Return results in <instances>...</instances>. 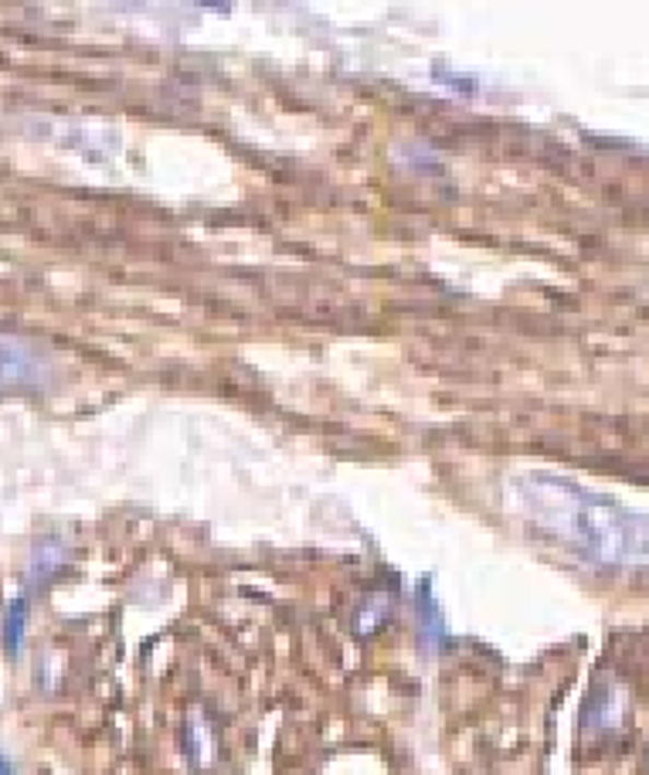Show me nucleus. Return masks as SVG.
<instances>
[{"instance_id":"obj_2","label":"nucleus","mask_w":649,"mask_h":775,"mask_svg":"<svg viewBox=\"0 0 649 775\" xmlns=\"http://www.w3.org/2000/svg\"><path fill=\"white\" fill-rule=\"evenodd\" d=\"M418 639L425 649H439L446 639V619L432 596V582H418Z\"/></svg>"},{"instance_id":"obj_5","label":"nucleus","mask_w":649,"mask_h":775,"mask_svg":"<svg viewBox=\"0 0 649 775\" xmlns=\"http://www.w3.org/2000/svg\"><path fill=\"white\" fill-rule=\"evenodd\" d=\"M61 562H66V548L51 544V541L38 544L35 554H31V565H27V588L45 585V582L61 568Z\"/></svg>"},{"instance_id":"obj_6","label":"nucleus","mask_w":649,"mask_h":775,"mask_svg":"<svg viewBox=\"0 0 649 775\" xmlns=\"http://www.w3.org/2000/svg\"><path fill=\"white\" fill-rule=\"evenodd\" d=\"M24 623H27V596H17V599L8 606V612H4V626H0V639H4L8 657H21Z\"/></svg>"},{"instance_id":"obj_4","label":"nucleus","mask_w":649,"mask_h":775,"mask_svg":"<svg viewBox=\"0 0 649 775\" xmlns=\"http://www.w3.org/2000/svg\"><path fill=\"white\" fill-rule=\"evenodd\" d=\"M38 361L35 354H27V348L21 340H0V381L11 385V381H27L35 378Z\"/></svg>"},{"instance_id":"obj_7","label":"nucleus","mask_w":649,"mask_h":775,"mask_svg":"<svg viewBox=\"0 0 649 775\" xmlns=\"http://www.w3.org/2000/svg\"><path fill=\"white\" fill-rule=\"evenodd\" d=\"M388 612H391V602L385 596H370V599H364L357 606L351 623H354L357 633H375V630H381L388 623Z\"/></svg>"},{"instance_id":"obj_3","label":"nucleus","mask_w":649,"mask_h":775,"mask_svg":"<svg viewBox=\"0 0 649 775\" xmlns=\"http://www.w3.org/2000/svg\"><path fill=\"white\" fill-rule=\"evenodd\" d=\"M620 704H623V701L615 697L612 688H595L592 697H589V704H585V711H581V728H589V731H609V728H615V725H620V718H623V707H620Z\"/></svg>"},{"instance_id":"obj_1","label":"nucleus","mask_w":649,"mask_h":775,"mask_svg":"<svg viewBox=\"0 0 649 775\" xmlns=\"http://www.w3.org/2000/svg\"><path fill=\"white\" fill-rule=\"evenodd\" d=\"M517 497L538 524L565 538L599 565H649V520L605 493L571 480L531 473L517 480Z\"/></svg>"},{"instance_id":"obj_8","label":"nucleus","mask_w":649,"mask_h":775,"mask_svg":"<svg viewBox=\"0 0 649 775\" xmlns=\"http://www.w3.org/2000/svg\"><path fill=\"white\" fill-rule=\"evenodd\" d=\"M208 745H211V731L204 721L198 718H188V725H184V752H188L198 765H204L208 759Z\"/></svg>"},{"instance_id":"obj_9","label":"nucleus","mask_w":649,"mask_h":775,"mask_svg":"<svg viewBox=\"0 0 649 775\" xmlns=\"http://www.w3.org/2000/svg\"><path fill=\"white\" fill-rule=\"evenodd\" d=\"M0 775H17V765H14V759H11V755H4V752H0Z\"/></svg>"}]
</instances>
